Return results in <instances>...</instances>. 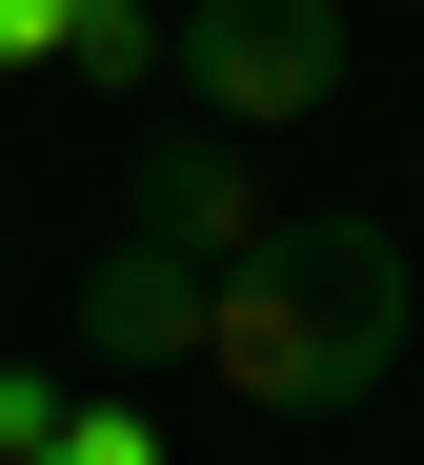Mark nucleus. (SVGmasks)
Wrapping results in <instances>:
<instances>
[{
	"label": "nucleus",
	"instance_id": "obj_1",
	"mask_svg": "<svg viewBox=\"0 0 424 465\" xmlns=\"http://www.w3.org/2000/svg\"><path fill=\"white\" fill-rule=\"evenodd\" d=\"M202 364H222V405H263V425L384 405V364H404V243L344 223V203H283L263 243L202 283Z\"/></svg>",
	"mask_w": 424,
	"mask_h": 465
},
{
	"label": "nucleus",
	"instance_id": "obj_2",
	"mask_svg": "<svg viewBox=\"0 0 424 465\" xmlns=\"http://www.w3.org/2000/svg\"><path fill=\"white\" fill-rule=\"evenodd\" d=\"M182 102L222 142H303L344 102V0H182Z\"/></svg>",
	"mask_w": 424,
	"mask_h": 465
},
{
	"label": "nucleus",
	"instance_id": "obj_3",
	"mask_svg": "<svg viewBox=\"0 0 424 465\" xmlns=\"http://www.w3.org/2000/svg\"><path fill=\"white\" fill-rule=\"evenodd\" d=\"M122 223H142L162 263L222 283V263L283 223V203H263V142H222V122H142V142H122Z\"/></svg>",
	"mask_w": 424,
	"mask_h": 465
},
{
	"label": "nucleus",
	"instance_id": "obj_4",
	"mask_svg": "<svg viewBox=\"0 0 424 465\" xmlns=\"http://www.w3.org/2000/svg\"><path fill=\"white\" fill-rule=\"evenodd\" d=\"M61 364H81V384H162V364H202V263H162L142 223H122V243L61 283Z\"/></svg>",
	"mask_w": 424,
	"mask_h": 465
},
{
	"label": "nucleus",
	"instance_id": "obj_5",
	"mask_svg": "<svg viewBox=\"0 0 424 465\" xmlns=\"http://www.w3.org/2000/svg\"><path fill=\"white\" fill-rule=\"evenodd\" d=\"M61 82L81 102H162V82H182V21H162V0H81V21H61Z\"/></svg>",
	"mask_w": 424,
	"mask_h": 465
},
{
	"label": "nucleus",
	"instance_id": "obj_6",
	"mask_svg": "<svg viewBox=\"0 0 424 465\" xmlns=\"http://www.w3.org/2000/svg\"><path fill=\"white\" fill-rule=\"evenodd\" d=\"M41 465H162V425H142V384H81V405H61V445Z\"/></svg>",
	"mask_w": 424,
	"mask_h": 465
},
{
	"label": "nucleus",
	"instance_id": "obj_7",
	"mask_svg": "<svg viewBox=\"0 0 424 465\" xmlns=\"http://www.w3.org/2000/svg\"><path fill=\"white\" fill-rule=\"evenodd\" d=\"M61 405H81V364H41V344H21V364H0V465H41V445H61Z\"/></svg>",
	"mask_w": 424,
	"mask_h": 465
},
{
	"label": "nucleus",
	"instance_id": "obj_8",
	"mask_svg": "<svg viewBox=\"0 0 424 465\" xmlns=\"http://www.w3.org/2000/svg\"><path fill=\"white\" fill-rule=\"evenodd\" d=\"M61 21H81V0H0V82H21V61H61Z\"/></svg>",
	"mask_w": 424,
	"mask_h": 465
},
{
	"label": "nucleus",
	"instance_id": "obj_9",
	"mask_svg": "<svg viewBox=\"0 0 424 465\" xmlns=\"http://www.w3.org/2000/svg\"><path fill=\"white\" fill-rule=\"evenodd\" d=\"M404 203H424V142H404Z\"/></svg>",
	"mask_w": 424,
	"mask_h": 465
}]
</instances>
